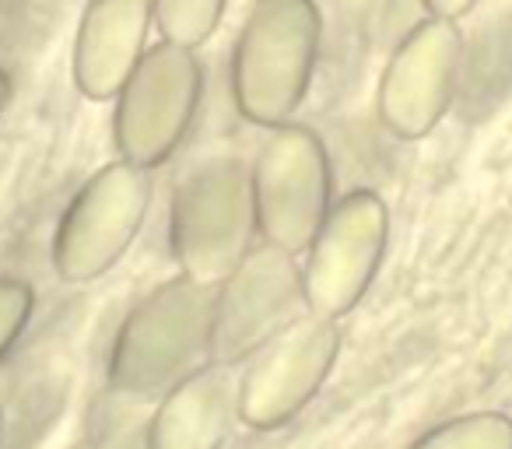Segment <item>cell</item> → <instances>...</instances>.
I'll use <instances>...</instances> for the list:
<instances>
[{
  "label": "cell",
  "mask_w": 512,
  "mask_h": 449,
  "mask_svg": "<svg viewBox=\"0 0 512 449\" xmlns=\"http://www.w3.org/2000/svg\"><path fill=\"white\" fill-rule=\"evenodd\" d=\"M323 50L316 0H253L228 60L232 106L249 127L295 123L313 92Z\"/></svg>",
  "instance_id": "obj_1"
},
{
  "label": "cell",
  "mask_w": 512,
  "mask_h": 449,
  "mask_svg": "<svg viewBox=\"0 0 512 449\" xmlns=\"http://www.w3.org/2000/svg\"><path fill=\"white\" fill-rule=\"evenodd\" d=\"M214 288L176 278L155 285L116 327L106 383L123 397H162L211 351Z\"/></svg>",
  "instance_id": "obj_2"
},
{
  "label": "cell",
  "mask_w": 512,
  "mask_h": 449,
  "mask_svg": "<svg viewBox=\"0 0 512 449\" xmlns=\"http://www.w3.org/2000/svg\"><path fill=\"white\" fill-rule=\"evenodd\" d=\"M169 257L197 285H221L242 264L256 239L249 162L214 155L179 179L169 200Z\"/></svg>",
  "instance_id": "obj_3"
},
{
  "label": "cell",
  "mask_w": 512,
  "mask_h": 449,
  "mask_svg": "<svg viewBox=\"0 0 512 449\" xmlns=\"http://www.w3.org/2000/svg\"><path fill=\"white\" fill-rule=\"evenodd\" d=\"M155 183L148 169L113 158L74 190L50 239V264L64 285L106 278L130 253L151 211Z\"/></svg>",
  "instance_id": "obj_4"
},
{
  "label": "cell",
  "mask_w": 512,
  "mask_h": 449,
  "mask_svg": "<svg viewBox=\"0 0 512 449\" xmlns=\"http://www.w3.org/2000/svg\"><path fill=\"white\" fill-rule=\"evenodd\" d=\"M204 102L197 50L158 39L113 99L116 158L137 169H162L190 137Z\"/></svg>",
  "instance_id": "obj_5"
},
{
  "label": "cell",
  "mask_w": 512,
  "mask_h": 449,
  "mask_svg": "<svg viewBox=\"0 0 512 449\" xmlns=\"http://www.w3.org/2000/svg\"><path fill=\"white\" fill-rule=\"evenodd\" d=\"M256 239L302 257L334 207V169L323 137L306 123L267 130L249 162Z\"/></svg>",
  "instance_id": "obj_6"
},
{
  "label": "cell",
  "mask_w": 512,
  "mask_h": 449,
  "mask_svg": "<svg viewBox=\"0 0 512 449\" xmlns=\"http://www.w3.org/2000/svg\"><path fill=\"white\" fill-rule=\"evenodd\" d=\"M390 246V207L376 190H351L334 200L327 221L302 253L306 309L341 323L362 306Z\"/></svg>",
  "instance_id": "obj_7"
},
{
  "label": "cell",
  "mask_w": 512,
  "mask_h": 449,
  "mask_svg": "<svg viewBox=\"0 0 512 449\" xmlns=\"http://www.w3.org/2000/svg\"><path fill=\"white\" fill-rule=\"evenodd\" d=\"M306 309L302 260L278 246L256 243L242 264L214 285L207 362L239 369Z\"/></svg>",
  "instance_id": "obj_8"
},
{
  "label": "cell",
  "mask_w": 512,
  "mask_h": 449,
  "mask_svg": "<svg viewBox=\"0 0 512 449\" xmlns=\"http://www.w3.org/2000/svg\"><path fill=\"white\" fill-rule=\"evenodd\" d=\"M341 358V327L302 313L246 362L239 376V421L256 432L292 425L327 386Z\"/></svg>",
  "instance_id": "obj_9"
},
{
  "label": "cell",
  "mask_w": 512,
  "mask_h": 449,
  "mask_svg": "<svg viewBox=\"0 0 512 449\" xmlns=\"http://www.w3.org/2000/svg\"><path fill=\"white\" fill-rule=\"evenodd\" d=\"M463 32L456 22L421 18L386 57L376 85V116L397 141L428 137L456 99Z\"/></svg>",
  "instance_id": "obj_10"
},
{
  "label": "cell",
  "mask_w": 512,
  "mask_h": 449,
  "mask_svg": "<svg viewBox=\"0 0 512 449\" xmlns=\"http://www.w3.org/2000/svg\"><path fill=\"white\" fill-rule=\"evenodd\" d=\"M151 0H88L71 50V81L88 102H113L148 53Z\"/></svg>",
  "instance_id": "obj_11"
},
{
  "label": "cell",
  "mask_w": 512,
  "mask_h": 449,
  "mask_svg": "<svg viewBox=\"0 0 512 449\" xmlns=\"http://www.w3.org/2000/svg\"><path fill=\"white\" fill-rule=\"evenodd\" d=\"M239 421V376L204 362L162 393L148 421V449H221Z\"/></svg>",
  "instance_id": "obj_12"
},
{
  "label": "cell",
  "mask_w": 512,
  "mask_h": 449,
  "mask_svg": "<svg viewBox=\"0 0 512 449\" xmlns=\"http://www.w3.org/2000/svg\"><path fill=\"white\" fill-rule=\"evenodd\" d=\"M407 449H512V414L470 411L439 421Z\"/></svg>",
  "instance_id": "obj_13"
},
{
  "label": "cell",
  "mask_w": 512,
  "mask_h": 449,
  "mask_svg": "<svg viewBox=\"0 0 512 449\" xmlns=\"http://www.w3.org/2000/svg\"><path fill=\"white\" fill-rule=\"evenodd\" d=\"M228 0H151L155 29L165 43L200 50L221 29Z\"/></svg>",
  "instance_id": "obj_14"
},
{
  "label": "cell",
  "mask_w": 512,
  "mask_h": 449,
  "mask_svg": "<svg viewBox=\"0 0 512 449\" xmlns=\"http://www.w3.org/2000/svg\"><path fill=\"white\" fill-rule=\"evenodd\" d=\"M36 309V292L22 278H0V365L18 348Z\"/></svg>",
  "instance_id": "obj_15"
},
{
  "label": "cell",
  "mask_w": 512,
  "mask_h": 449,
  "mask_svg": "<svg viewBox=\"0 0 512 449\" xmlns=\"http://www.w3.org/2000/svg\"><path fill=\"white\" fill-rule=\"evenodd\" d=\"M477 4H481V0H421V8H425L428 18H442V22H456V25H460Z\"/></svg>",
  "instance_id": "obj_16"
},
{
  "label": "cell",
  "mask_w": 512,
  "mask_h": 449,
  "mask_svg": "<svg viewBox=\"0 0 512 449\" xmlns=\"http://www.w3.org/2000/svg\"><path fill=\"white\" fill-rule=\"evenodd\" d=\"M8 106H11V78H8V71L0 67V120H4Z\"/></svg>",
  "instance_id": "obj_17"
}]
</instances>
